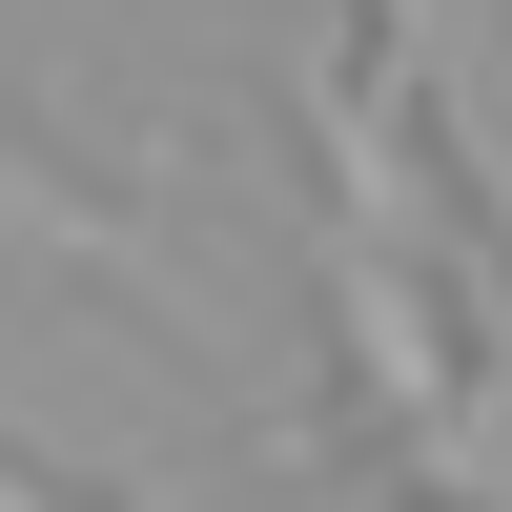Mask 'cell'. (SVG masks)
<instances>
[{"label": "cell", "mask_w": 512, "mask_h": 512, "mask_svg": "<svg viewBox=\"0 0 512 512\" xmlns=\"http://www.w3.org/2000/svg\"><path fill=\"white\" fill-rule=\"evenodd\" d=\"M0 512H82V492H62V472H41V451H0Z\"/></svg>", "instance_id": "1"}]
</instances>
